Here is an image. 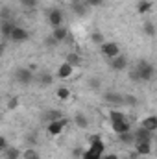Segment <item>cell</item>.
<instances>
[{"mask_svg":"<svg viewBox=\"0 0 157 159\" xmlns=\"http://www.w3.org/2000/svg\"><path fill=\"white\" fill-rule=\"evenodd\" d=\"M135 67L139 69V74H141L142 83H144V81H152V80L155 78V65H154L152 61H148V59H139V61L135 63Z\"/></svg>","mask_w":157,"mask_h":159,"instance_id":"7a4b0ae2","label":"cell"},{"mask_svg":"<svg viewBox=\"0 0 157 159\" xmlns=\"http://www.w3.org/2000/svg\"><path fill=\"white\" fill-rule=\"evenodd\" d=\"M74 74V67L72 65H69L67 61L65 63H61L59 67H57V72H56V76L59 80H67V78H70Z\"/></svg>","mask_w":157,"mask_h":159,"instance_id":"7c38bea8","label":"cell"},{"mask_svg":"<svg viewBox=\"0 0 157 159\" xmlns=\"http://www.w3.org/2000/svg\"><path fill=\"white\" fill-rule=\"evenodd\" d=\"M46 20H48V24H50L52 28H59V26H63L65 15H63V11H61V9L54 7V9H50V11L46 13Z\"/></svg>","mask_w":157,"mask_h":159,"instance_id":"5b68a950","label":"cell"},{"mask_svg":"<svg viewBox=\"0 0 157 159\" xmlns=\"http://www.w3.org/2000/svg\"><path fill=\"white\" fill-rule=\"evenodd\" d=\"M155 144H157V137H155Z\"/></svg>","mask_w":157,"mask_h":159,"instance_id":"b9f144b4","label":"cell"},{"mask_svg":"<svg viewBox=\"0 0 157 159\" xmlns=\"http://www.w3.org/2000/svg\"><path fill=\"white\" fill-rule=\"evenodd\" d=\"M102 159H118L117 154H104V157Z\"/></svg>","mask_w":157,"mask_h":159,"instance_id":"ab89813d","label":"cell"},{"mask_svg":"<svg viewBox=\"0 0 157 159\" xmlns=\"http://www.w3.org/2000/svg\"><path fill=\"white\" fill-rule=\"evenodd\" d=\"M28 39H30V32L26 28H22V26H15V30L11 34V41L13 43H24Z\"/></svg>","mask_w":157,"mask_h":159,"instance_id":"30bf717a","label":"cell"},{"mask_svg":"<svg viewBox=\"0 0 157 159\" xmlns=\"http://www.w3.org/2000/svg\"><path fill=\"white\" fill-rule=\"evenodd\" d=\"M128 67H129V63H128V57H126L124 54H118L117 57L109 59V69L115 70V72H122V70H126Z\"/></svg>","mask_w":157,"mask_h":159,"instance_id":"ba28073f","label":"cell"},{"mask_svg":"<svg viewBox=\"0 0 157 159\" xmlns=\"http://www.w3.org/2000/svg\"><path fill=\"white\" fill-rule=\"evenodd\" d=\"M65 61H67L69 65H72V67L76 69V67H79V65H81V61H83V59H81V56H79V54H76V52H69V54H67V59H65Z\"/></svg>","mask_w":157,"mask_h":159,"instance_id":"7402d4cb","label":"cell"},{"mask_svg":"<svg viewBox=\"0 0 157 159\" xmlns=\"http://www.w3.org/2000/svg\"><path fill=\"white\" fill-rule=\"evenodd\" d=\"M141 126L150 129V131H157V115H148L141 120Z\"/></svg>","mask_w":157,"mask_h":159,"instance_id":"9a60e30c","label":"cell"},{"mask_svg":"<svg viewBox=\"0 0 157 159\" xmlns=\"http://www.w3.org/2000/svg\"><path fill=\"white\" fill-rule=\"evenodd\" d=\"M105 154V143L100 135H91L89 137V148L83 152L81 159H102Z\"/></svg>","mask_w":157,"mask_h":159,"instance_id":"6da1fadb","label":"cell"},{"mask_svg":"<svg viewBox=\"0 0 157 159\" xmlns=\"http://www.w3.org/2000/svg\"><path fill=\"white\" fill-rule=\"evenodd\" d=\"M118 141L122 143V144H135V135H133V129L131 131H128V133H122V135H118Z\"/></svg>","mask_w":157,"mask_h":159,"instance_id":"cb8c5ba5","label":"cell"},{"mask_svg":"<svg viewBox=\"0 0 157 159\" xmlns=\"http://www.w3.org/2000/svg\"><path fill=\"white\" fill-rule=\"evenodd\" d=\"M133 135H135V143H152L154 141V131L142 128L141 124L133 129Z\"/></svg>","mask_w":157,"mask_h":159,"instance_id":"8992f818","label":"cell"},{"mask_svg":"<svg viewBox=\"0 0 157 159\" xmlns=\"http://www.w3.org/2000/svg\"><path fill=\"white\" fill-rule=\"evenodd\" d=\"M9 17H11V11H9L7 6H4V7H2V20H11Z\"/></svg>","mask_w":157,"mask_h":159,"instance_id":"d590c367","label":"cell"},{"mask_svg":"<svg viewBox=\"0 0 157 159\" xmlns=\"http://www.w3.org/2000/svg\"><path fill=\"white\" fill-rule=\"evenodd\" d=\"M15 26H17V24H15L13 20H2V26H0V30H2V41L11 39V34H13Z\"/></svg>","mask_w":157,"mask_h":159,"instance_id":"4fadbf2b","label":"cell"},{"mask_svg":"<svg viewBox=\"0 0 157 159\" xmlns=\"http://www.w3.org/2000/svg\"><path fill=\"white\" fill-rule=\"evenodd\" d=\"M89 7H100V6H104V0H83Z\"/></svg>","mask_w":157,"mask_h":159,"instance_id":"e575fe53","label":"cell"},{"mask_svg":"<svg viewBox=\"0 0 157 159\" xmlns=\"http://www.w3.org/2000/svg\"><path fill=\"white\" fill-rule=\"evenodd\" d=\"M70 9H72L74 15H78V17H85L87 11H89V6H87L85 2H76V4H70Z\"/></svg>","mask_w":157,"mask_h":159,"instance_id":"e0dca14e","label":"cell"},{"mask_svg":"<svg viewBox=\"0 0 157 159\" xmlns=\"http://www.w3.org/2000/svg\"><path fill=\"white\" fill-rule=\"evenodd\" d=\"M54 39L57 41V43H63V41L69 37V30L65 28V26H59V28H54L52 30V34H50Z\"/></svg>","mask_w":157,"mask_h":159,"instance_id":"2e32d148","label":"cell"},{"mask_svg":"<svg viewBox=\"0 0 157 159\" xmlns=\"http://www.w3.org/2000/svg\"><path fill=\"white\" fill-rule=\"evenodd\" d=\"M133 146H135V150L141 154V157H142V156H150V154H152V143H135Z\"/></svg>","mask_w":157,"mask_h":159,"instance_id":"ac0fdd59","label":"cell"},{"mask_svg":"<svg viewBox=\"0 0 157 159\" xmlns=\"http://www.w3.org/2000/svg\"><path fill=\"white\" fill-rule=\"evenodd\" d=\"M87 87L92 89V91H98L102 87V80L98 78V76H91V78L87 80Z\"/></svg>","mask_w":157,"mask_h":159,"instance_id":"4316f807","label":"cell"},{"mask_svg":"<svg viewBox=\"0 0 157 159\" xmlns=\"http://www.w3.org/2000/svg\"><path fill=\"white\" fill-rule=\"evenodd\" d=\"M111 129H113L117 135H122V133L131 131V124H129L128 120H122V122H111Z\"/></svg>","mask_w":157,"mask_h":159,"instance_id":"5bb4252c","label":"cell"},{"mask_svg":"<svg viewBox=\"0 0 157 159\" xmlns=\"http://www.w3.org/2000/svg\"><path fill=\"white\" fill-rule=\"evenodd\" d=\"M109 120H111V122H122V120H128V119H126V115H124L122 111L111 109V111H109Z\"/></svg>","mask_w":157,"mask_h":159,"instance_id":"d4e9b609","label":"cell"},{"mask_svg":"<svg viewBox=\"0 0 157 159\" xmlns=\"http://www.w3.org/2000/svg\"><path fill=\"white\" fill-rule=\"evenodd\" d=\"M142 32H144L148 37H155L157 35V28L152 20H144V22H142Z\"/></svg>","mask_w":157,"mask_h":159,"instance_id":"ffe728a7","label":"cell"},{"mask_svg":"<svg viewBox=\"0 0 157 159\" xmlns=\"http://www.w3.org/2000/svg\"><path fill=\"white\" fill-rule=\"evenodd\" d=\"M41 119H43L44 124H50V122H56V120L63 119V113H61L59 109H46V111L41 115Z\"/></svg>","mask_w":157,"mask_h":159,"instance_id":"8fae6325","label":"cell"},{"mask_svg":"<svg viewBox=\"0 0 157 159\" xmlns=\"http://www.w3.org/2000/svg\"><path fill=\"white\" fill-rule=\"evenodd\" d=\"M9 146H7V139L6 137H0V152H6Z\"/></svg>","mask_w":157,"mask_h":159,"instance_id":"74e56055","label":"cell"},{"mask_svg":"<svg viewBox=\"0 0 157 159\" xmlns=\"http://www.w3.org/2000/svg\"><path fill=\"white\" fill-rule=\"evenodd\" d=\"M74 124L78 126L79 129H85V128H89V119L83 113H76L74 115Z\"/></svg>","mask_w":157,"mask_h":159,"instance_id":"603a6c76","label":"cell"},{"mask_svg":"<svg viewBox=\"0 0 157 159\" xmlns=\"http://www.w3.org/2000/svg\"><path fill=\"white\" fill-rule=\"evenodd\" d=\"M91 39H92V43H96V44H100V46L105 43V39H104V34H102V32H92V34H91Z\"/></svg>","mask_w":157,"mask_h":159,"instance_id":"4dcf8cb0","label":"cell"},{"mask_svg":"<svg viewBox=\"0 0 157 159\" xmlns=\"http://www.w3.org/2000/svg\"><path fill=\"white\" fill-rule=\"evenodd\" d=\"M17 107H19V98H17V96L9 98V102H7L6 109H7V111H13V109H17Z\"/></svg>","mask_w":157,"mask_h":159,"instance_id":"836d02e7","label":"cell"},{"mask_svg":"<svg viewBox=\"0 0 157 159\" xmlns=\"http://www.w3.org/2000/svg\"><path fill=\"white\" fill-rule=\"evenodd\" d=\"M19 4L22 7H26V9H34V7H37L39 0H19Z\"/></svg>","mask_w":157,"mask_h":159,"instance_id":"1f68e13d","label":"cell"},{"mask_svg":"<svg viewBox=\"0 0 157 159\" xmlns=\"http://www.w3.org/2000/svg\"><path fill=\"white\" fill-rule=\"evenodd\" d=\"M56 96H57L59 100H69V98H70V89H67V87H57Z\"/></svg>","mask_w":157,"mask_h":159,"instance_id":"83f0119b","label":"cell"},{"mask_svg":"<svg viewBox=\"0 0 157 159\" xmlns=\"http://www.w3.org/2000/svg\"><path fill=\"white\" fill-rule=\"evenodd\" d=\"M150 9H152V2L150 0H139L137 2V13L139 15H146V13H150Z\"/></svg>","mask_w":157,"mask_h":159,"instance_id":"44dd1931","label":"cell"},{"mask_svg":"<svg viewBox=\"0 0 157 159\" xmlns=\"http://www.w3.org/2000/svg\"><path fill=\"white\" fill-rule=\"evenodd\" d=\"M22 159H41V156H39V152H37L35 148L28 146V148L22 152Z\"/></svg>","mask_w":157,"mask_h":159,"instance_id":"484cf974","label":"cell"},{"mask_svg":"<svg viewBox=\"0 0 157 159\" xmlns=\"http://www.w3.org/2000/svg\"><path fill=\"white\" fill-rule=\"evenodd\" d=\"M100 50H102V54H104L105 57H109V59L117 57L118 54H120V46H118V43H115V41H105V43L100 46Z\"/></svg>","mask_w":157,"mask_h":159,"instance_id":"52a82bcc","label":"cell"},{"mask_svg":"<svg viewBox=\"0 0 157 159\" xmlns=\"http://www.w3.org/2000/svg\"><path fill=\"white\" fill-rule=\"evenodd\" d=\"M4 154V159H20L22 157V152L17 148V146H9L6 152H2Z\"/></svg>","mask_w":157,"mask_h":159,"instance_id":"d6986e66","label":"cell"},{"mask_svg":"<svg viewBox=\"0 0 157 159\" xmlns=\"http://www.w3.org/2000/svg\"><path fill=\"white\" fill-rule=\"evenodd\" d=\"M102 100L105 102V104H109V106H124V93H117V91H105L104 94H102Z\"/></svg>","mask_w":157,"mask_h":159,"instance_id":"277c9868","label":"cell"},{"mask_svg":"<svg viewBox=\"0 0 157 159\" xmlns=\"http://www.w3.org/2000/svg\"><path fill=\"white\" fill-rule=\"evenodd\" d=\"M141 157V154L137 152V150H133V152H129V156H128V159H139Z\"/></svg>","mask_w":157,"mask_h":159,"instance_id":"f35d334b","label":"cell"},{"mask_svg":"<svg viewBox=\"0 0 157 159\" xmlns=\"http://www.w3.org/2000/svg\"><path fill=\"white\" fill-rule=\"evenodd\" d=\"M129 80H131V81H135V83H142V80H141V74H139V69H137L135 65L129 69Z\"/></svg>","mask_w":157,"mask_h":159,"instance_id":"f546056e","label":"cell"},{"mask_svg":"<svg viewBox=\"0 0 157 159\" xmlns=\"http://www.w3.org/2000/svg\"><path fill=\"white\" fill-rule=\"evenodd\" d=\"M137 104H139V100H137L133 94H124V106H131V107H133V106H137Z\"/></svg>","mask_w":157,"mask_h":159,"instance_id":"d6a6232c","label":"cell"},{"mask_svg":"<svg viewBox=\"0 0 157 159\" xmlns=\"http://www.w3.org/2000/svg\"><path fill=\"white\" fill-rule=\"evenodd\" d=\"M44 44H46V46H50V48H54V46H57V44H59V43H57V41L54 39V37H52V35H48V37H46V39H44Z\"/></svg>","mask_w":157,"mask_h":159,"instance_id":"8d00e7d4","label":"cell"},{"mask_svg":"<svg viewBox=\"0 0 157 159\" xmlns=\"http://www.w3.org/2000/svg\"><path fill=\"white\" fill-rule=\"evenodd\" d=\"M70 4H76V2H81V0H69Z\"/></svg>","mask_w":157,"mask_h":159,"instance_id":"60d3db41","label":"cell"},{"mask_svg":"<svg viewBox=\"0 0 157 159\" xmlns=\"http://www.w3.org/2000/svg\"><path fill=\"white\" fill-rule=\"evenodd\" d=\"M39 83L41 85H52V83H54V76H52L50 72H43L39 76Z\"/></svg>","mask_w":157,"mask_h":159,"instance_id":"f1b7e54d","label":"cell"},{"mask_svg":"<svg viewBox=\"0 0 157 159\" xmlns=\"http://www.w3.org/2000/svg\"><path fill=\"white\" fill-rule=\"evenodd\" d=\"M67 124H69V122H67L65 119L56 120V122H50V124H46V133L52 135V137H59V135L63 133V129H65Z\"/></svg>","mask_w":157,"mask_h":159,"instance_id":"9c48e42d","label":"cell"},{"mask_svg":"<svg viewBox=\"0 0 157 159\" xmlns=\"http://www.w3.org/2000/svg\"><path fill=\"white\" fill-rule=\"evenodd\" d=\"M13 80L19 83V85H30L35 76H34V72H32V69H28V67H19V69H15V72H13Z\"/></svg>","mask_w":157,"mask_h":159,"instance_id":"3957f363","label":"cell"}]
</instances>
